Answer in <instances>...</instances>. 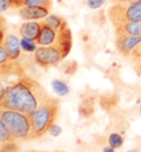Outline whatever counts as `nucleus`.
Returning <instances> with one entry per match:
<instances>
[{"label": "nucleus", "mask_w": 141, "mask_h": 152, "mask_svg": "<svg viewBox=\"0 0 141 152\" xmlns=\"http://www.w3.org/2000/svg\"><path fill=\"white\" fill-rule=\"evenodd\" d=\"M52 88L53 91L56 93L58 96H66L69 93V85L65 83L64 80H52Z\"/></svg>", "instance_id": "obj_13"}, {"label": "nucleus", "mask_w": 141, "mask_h": 152, "mask_svg": "<svg viewBox=\"0 0 141 152\" xmlns=\"http://www.w3.org/2000/svg\"><path fill=\"white\" fill-rule=\"evenodd\" d=\"M139 44H141V35H136V37L115 35V46L118 53L126 58H130L131 53Z\"/></svg>", "instance_id": "obj_6"}, {"label": "nucleus", "mask_w": 141, "mask_h": 152, "mask_svg": "<svg viewBox=\"0 0 141 152\" xmlns=\"http://www.w3.org/2000/svg\"><path fill=\"white\" fill-rule=\"evenodd\" d=\"M139 114H140V116H141V105H140V107H139Z\"/></svg>", "instance_id": "obj_33"}, {"label": "nucleus", "mask_w": 141, "mask_h": 152, "mask_svg": "<svg viewBox=\"0 0 141 152\" xmlns=\"http://www.w3.org/2000/svg\"><path fill=\"white\" fill-rule=\"evenodd\" d=\"M4 91H6V86H4V84H2V82L0 80V103H1V100L4 98Z\"/></svg>", "instance_id": "obj_27"}, {"label": "nucleus", "mask_w": 141, "mask_h": 152, "mask_svg": "<svg viewBox=\"0 0 141 152\" xmlns=\"http://www.w3.org/2000/svg\"><path fill=\"white\" fill-rule=\"evenodd\" d=\"M123 142H125V139L119 132H113L108 137V145L113 147L114 149H116V150L121 148L123 145Z\"/></svg>", "instance_id": "obj_14"}, {"label": "nucleus", "mask_w": 141, "mask_h": 152, "mask_svg": "<svg viewBox=\"0 0 141 152\" xmlns=\"http://www.w3.org/2000/svg\"><path fill=\"white\" fill-rule=\"evenodd\" d=\"M23 1L24 0H11V8L12 9H19L23 7Z\"/></svg>", "instance_id": "obj_26"}, {"label": "nucleus", "mask_w": 141, "mask_h": 152, "mask_svg": "<svg viewBox=\"0 0 141 152\" xmlns=\"http://www.w3.org/2000/svg\"><path fill=\"white\" fill-rule=\"evenodd\" d=\"M106 17L113 27L125 22H141V1L111 4L106 10Z\"/></svg>", "instance_id": "obj_4"}, {"label": "nucleus", "mask_w": 141, "mask_h": 152, "mask_svg": "<svg viewBox=\"0 0 141 152\" xmlns=\"http://www.w3.org/2000/svg\"><path fill=\"white\" fill-rule=\"evenodd\" d=\"M129 60L131 61L132 64L138 63V62H141V44H139V45L134 50V52L131 53V56H130Z\"/></svg>", "instance_id": "obj_20"}, {"label": "nucleus", "mask_w": 141, "mask_h": 152, "mask_svg": "<svg viewBox=\"0 0 141 152\" xmlns=\"http://www.w3.org/2000/svg\"><path fill=\"white\" fill-rule=\"evenodd\" d=\"M61 109L58 98L51 97L34 111L29 114L32 126V138H41L49 132L50 128L55 124Z\"/></svg>", "instance_id": "obj_2"}, {"label": "nucleus", "mask_w": 141, "mask_h": 152, "mask_svg": "<svg viewBox=\"0 0 141 152\" xmlns=\"http://www.w3.org/2000/svg\"><path fill=\"white\" fill-rule=\"evenodd\" d=\"M40 32H41V20L40 21H26L21 24L19 29L21 38L34 42L38 40Z\"/></svg>", "instance_id": "obj_10"}, {"label": "nucleus", "mask_w": 141, "mask_h": 152, "mask_svg": "<svg viewBox=\"0 0 141 152\" xmlns=\"http://www.w3.org/2000/svg\"><path fill=\"white\" fill-rule=\"evenodd\" d=\"M0 152H9V151H7V150H4V148H0Z\"/></svg>", "instance_id": "obj_32"}, {"label": "nucleus", "mask_w": 141, "mask_h": 152, "mask_svg": "<svg viewBox=\"0 0 141 152\" xmlns=\"http://www.w3.org/2000/svg\"><path fill=\"white\" fill-rule=\"evenodd\" d=\"M126 152H141V147H134V148L129 149V150Z\"/></svg>", "instance_id": "obj_31"}, {"label": "nucleus", "mask_w": 141, "mask_h": 152, "mask_svg": "<svg viewBox=\"0 0 141 152\" xmlns=\"http://www.w3.org/2000/svg\"><path fill=\"white\" fill-rule=\"evenodd\" d=\"M11 8V0H0V13Z\"/></svg>", "instance_id": "obj_24"}, {"label": "nucleus", "mask_w": 141, "mask_h": 152, "mask_svg": "<svg viewBox=\"0 0 141 152\" xmlns=\"http://www.w3.org/2000/svg\"><path fill=\"white\" fill-rule=\"evenodd\" d=\"M53 4V0H24L23 1V7L24 6H35V7H43L51 10Z\"/></svg>", "instance_id": "obj_17"}, {"label": "nucleus", "mask_w": 141, "mask_h": 152, "mask_svg": "<svg viewBox=\"0 0 141 152\" xmlns=\"http://www.w3.org/2000/svg\"><path fill=\"white\" fill-rule=\"evenodd\" d=\"M117 37H136L141 35V22H125L114 27Z\"/></svg>", "instance_id": "obj_11"}, {"label": "nucleus", "mask_w": 141, "mask_h": 152, "mask_svg": "<svg viewBox=\"0 0 141 152\" xmlns=\"http://www.w3.org/2000/svg\"><path fill=\"white\" fill-rule=\"evenodd\" d=\"M8 30V22H7V19L2 17V15H0V31H4V32H7Z\"/></svg>", "instance_id": "obj_25"}, {"label": "nucleus", "mask_w": 141, "mask_h": 152, "mask_svg": "<svg viewBox=\"0 0 141 152\" xmlns=\"http://www.w3.org/2000/svg\"><path fill=\"white\" fill-rule=\"evenodd\" d=\"M0 120L15 141H24L32 138V126L28 114L13 109L0 108Z\"/></svg>", "instance_id": "obj_3"}, {"label": "nucleus", "mask_w": 141, "mask_h": 152, "mask_svg": "<svg viewBox=\"0 0 141 152\" xmlns=\"http://www.w3.org/2000/svg\"><path fill=\"white\" fill-rule=\"evenodd\" d=\"M57 39V31L49 26L44 20H41V32L38 40L35 41L38 46H47L52 45Z\"/></svg>", "instance_id": "obj_9"}, {"label": "nucleus", "mask_w": 141, "mask_h": 152, "mask_svg": "<svg viewBox=\"0 0 141 152\" xmlns=\"http://www.w3.org/2000/svg\"><path fill=\"white\" fill-rule=\"evenodd\" d=\"M77 69V64L75 61H69V62H66L63 66V71H64L65 74H74V73L76 72Z\"/></svg>", "instance_id": "obj_19"}, {"label": "nucleus", "mask_w": 141, "mask_h": 152, "mask_svg": "<svg viewBox=\"0 0 141 152\" xmlns=\"http://www.w3.org/2000/svg\"><path fill=\"white\" fill-rule=\"evenodd\" d=\"M8 56L11 61H18L19 57L21 56L22 48H21V40L17 35L9 33L6 34V38L2 43Z\"/></svg>", "instance_id": "obj_8"}, {"label": "nucleus", "mask_w": 141, "mask_h": 152, "mask_svg": "<svg viewBox=\"0 0 141 152\" xmlns=\"http://www.w3.org/2000/svg\"><path fill=\"white\" fill-rule=\"evenodd\" d=\"M106 2V0H87V7L92 10H96V9H99Z\"/></svg>", "instance_id": "obj_21"}, {"label": "nucleus", "mask_w": 141, "mask_h": 152, "mask_svg": "<svg viewBox=\"0 0 141 152\" xmlns=\"http://www.w3.org/2000/svg\"><path fill=\"white\" fill-rule=\"evenodd\" d=\"M43 20H44V22H46L49 26H51L54 30H56V31H60L61 29H63L65 26H67V23L65 22V20L56 15H49L45 19H43Z\"/></svg>", "instance_id": "obj_12"}, {"label": "nucleus", "mask_w": 141, "mask_h": 152, "mask_svg": "<svg viewBox=\"0 0 141 152\" xmlns=\"http://www.w3.org/2000/svg\"><path fill=\"white\" fill-rule=\"evenodd\" d=\"M51 97L38 80L24 74L6 87L0 108L13 109L29 115Z\"/></svg>", "instance_id": "obj_1"}, {"label": "nucleus", "mask_w": 141, "mask_h": 152, "mask_svg": "<svg viewBox=\"0 0 141 152\" xmlns=\"http://www.w3.org/2000/svg\"><path fill=\"white\" fill-rule=\"evenodd\" d=\"M55 152H62V151H55Z\"/></svg>", "instance_id": "obj_35"}, {"label": "nucleus", "mask_w": 141, "mask_h": 152, "mask_svg": "<svg viewBox=\"0 0 141 152\" xmlns=\"http://www.w3.org/2000/svg\"><path fill=\"white\" fill-rule=\"evenodd\" d=\"M10 141H15V140L12 138L10 132L8 131L6 126L4 125V122L0 120V148H2L6 143L10 142Z\"/></svg>", "instance_id": "obj_16"}, {"label": "nucleus", "mask_w": 141, "mask_h": 152, "mask_svg": "<svg viewBox=\"0 0 141 152\" xmlns=\"http://www.w3.org/2000/svg\"><path fill=\"white\" fill-rule=\"evenodd\" d=\"M17 13L24 21H40V20L45 19L50 15V10L43 7L24 6L19 8Z\"/></svg>", "instance_id": "obj_7"}, {"label": "nucleus", "mask_w": 141, "mask_h": 152, "mask_svg": "<svg viewBox=\"0 0 141 152\" xmlns=\"http://www.w3.org/2000/svg\"><path fill=\"white\" fill-rule=\"evenodd\" d=\"M29 152H42V151H29Z\"/></svg>", "instance_id": "obj_34"}, {"label": "nucleus", "mask_w": 141, "mask_h": 152, "mask_svg": "<svg viewBox=\"0 0 141 152\" xmlns=\"http://www.w3.org/2000/svg\"><path fill=\"white\" fill-rule=\"evenodd\" d=\"M113 4H119V2H139L141 0H110Z\"/></svg>", "instance_id": "obj_28"}, {"label": "nucleus", "mask_w": 141, "mask_h": 152, "mask_svg": "<svg viewBox=\"0 0 141 152\" xmlns=\"http://www.w3.org/2000/svg\"><path fill=\"white\" fill-rule=\"evenodd\" d=\"M21 48L27 53H34L35 50L38 49V45L34 41H30L27 39H21Z\"/></svg>", "instance_id": "obj_18"}, {"label": "nucleus", "mask_w": 141, "mask_h": 152, "mask_svg": "<svg viewBox=\"0 0 141 152\" xmlns=\"http://www.w3.org/2000/svg\"><path fill=\"white\" fill-rule=\"evenodd\" d=\"M34 62L41 67L49 69L51 66H56L63 62L65 54L56 43H53L52 45L47 46H38L33 53Z\"/></svg>", "instance_id": "obj_5"}, {"label": "nucleus", "mask_w": 141, "mask_h": 152, "mask_svg": "<svg viewBox=\"0 0 141 152\" xmlns=\"http://www.w3.org/2000/svg\"><path fill=\"white\" fill-rule=\"evenodd\" d=\"M78 113L82 117H91L93 114H94V103H92L91 100H86V102H83L82 105L78 108Z\"/></svg>", "instance_id": "obj_15"}, {"label": "nucleus", "mask_w": 141, "mask_h": 152, "mask_svg": "<svg viewBox=\"0 0 141 152\" xmlns=\"http://www.w3.org/2000/svg\"><path fill=\"white\" fill-rule=\"evenodd\" d=\"M10 61H11V60L9 58V56H8V54H7V52H6V50H4V45L1 44V45H0V66L7 64V63H9Z\"/></svg>", "instance_id": "obj_22"}, {"label": "nucleus", "mask_w": 141, "mask_h": 152, "mask_svg": "<svg viewBox=\"0 0 141 152\" xmlns=\"http://www.w3.org/2000/svg\"><path fill=\"white\" fill-rule=\"evenodd\" d=\"M49 132H50V134H51L52 137H58V136L62 133V128L58 125L54 124V125L50 128Z\"/></svg>", "instance_id": "obj_23"}, {"label": "nucleus", "mask_w": 141, "mask_h": 152, "mask_svg": "<svg viewBox=\"0 0 141 152\" xmlns=\"http://www.w3.org/2000/svg\"><path fill=\"white\" fill-rule=\"evenodd\" d=\"M4 38H6V32L4 31H0V45L4 43Z\"/></svg>", "instance_id": "obj_30"}, {"label": "nucleus", "mask_w": 141, "mask_h": 152, "mask_svg": "<svg viewBox=\"0 0 141 152\" xmlns=\"http://www.w3.org/2000/svg\"><path fill=\"white\" fill-rule=\"evenodd\" d=\"M115 150H116V149H114L113 147H110V145H108L103 149V152H115Z\"/></svg>", "instance_id": "obj_29"}]
</instances>
